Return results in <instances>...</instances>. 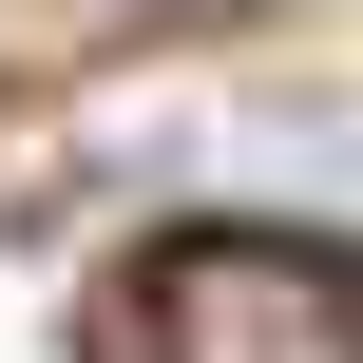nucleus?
I'll list each match as a JSON object with an SVG mask.
<instances>
[{"mask_svg": "<svg viewBox=\"0 0 363 363\" xmlns=\"http://www.w3.org/2000/svg\"><path fill=\"white\" fill-rule=\"evenodd\" d=\"M153 363H363V287L287 230H230V249H172L153 287Z\"/></svg>", "mask_w": 363, "mask_h": 363, "instance_id": "obj_1", "label": "nucleus"}]
</instances>
